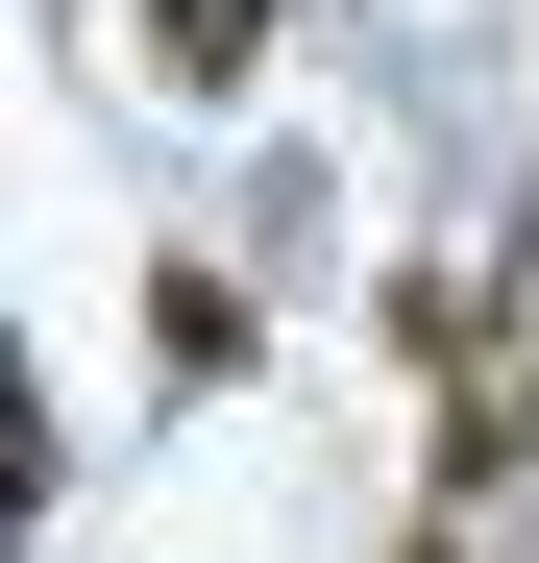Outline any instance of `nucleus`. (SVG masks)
Returning a JSON list of instances; mask_svg holds the SVG:
<instances>
[{
  "mask_svg": "<svg viewBox=\"0 0 539 563\" xmlns=\"http://www.w3.org/2000/svg\"><path fill=\"white\" fill-rule=\"evenodd\" d=\"M393 563H466V515H417V539H393Z\"/></svg>",
  "mask_w": 539,
  "mask_h": 563,
  "instance_id": "39448f33",
  "label": "nucleus"
},
{
  "mask_svg": "<svg viewBox=\"0 0 539 563\" xmlns=\"http://www.w3.org/2000/svg\"><path fill=\"white\" fill-rule=\"evenodd\" d=\"M147 367H172V393H221V367H245V295H221V269H147Z\"/></svg>",
  "mask_w": 539,
  "mask_h": 563,
  "instance_id": "7ed1b4c3",
  "label": "nucleus"
},
{
  "mask_svg": "<svg viewBox=\"0 0 539 563\" xmlns=\"http://www.w3.org/2000/svg\"><path fill=\"white\" fill-rule=\"evenodd\" d=\"M147 74H172V99H245V74H270V0H147Z\"/></svg>",
  "mask_w": 539,
  "mask_h": 563,
  "instance_id": "f03ea898",
  "label": "nucleus"
},
{
  "mask_svg": "<svg viewBox=\"0 0 539 563\" xmlns=\"http://www.w3.org/2000/svg\"><path fill=\"white\" fill-rule=\"evenodd\" d=\"M50 490H74V441H50V393H25V343H0V539H25Z\"/></svg>",
  "mask_w": 539,
  "mask_h": 563,
  "instance_id": "20e7f679",
  "label": "nucleus"
},
{
  "mask_svg": "<svg viewBox=\"0 0 539 563\" xmlns=\"http://www.w3.org/2000/svg\"><path fill=\"white\" fill-rule=\"evenodd\" d=\"M393 343H417V490L441 515H491L515 490V465H539V245L491 269V295H466V269H393Z\"/></svg>",
  "mask_w": 539,
  "mask_h": 563,
  "instance_id": "f257e3e1",
  "label": "nucleus"
}]
</instances>
